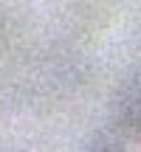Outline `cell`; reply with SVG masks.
Returning a JSON list of instances; mask_svg holds the SVG:
<instances>
[{
    "mask_svg": "<svg viewBox=\"0 0 141 152\" xmlns=\"http://www.w3.org/2000/svg\"><path fill=\"white\" fill-rule=\"evenodd\" d=\"M119 113L130 130L141 132V73L130 76L119 90Z\"/></svg>",
    "mask_w": 141,
    "mask_h": 152,
    "instance_id": "cell-1",
    "label": "cell"
}]
</instances>
